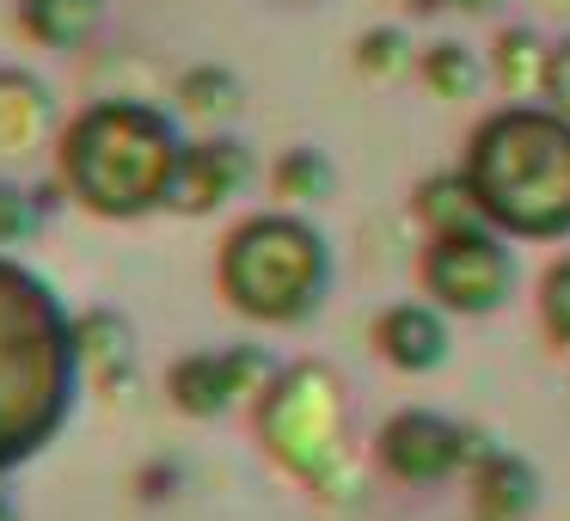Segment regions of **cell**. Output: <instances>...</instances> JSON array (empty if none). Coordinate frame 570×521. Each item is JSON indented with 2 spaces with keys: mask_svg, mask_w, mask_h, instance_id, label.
Instances as JSON below:
<instances>
[{
  "mask_svg": "<svg viewBox=\"0 0 570 521\" xmlns=\"http://www.w3.org/2000/svg\"><path fill=\"white\" fill-rule=\"evenodd\" d=\"M552 43L540 38L533 26H509V31H497V43H491V75H497V87L509 92V105H521V99H546V80H552Z\"/></svg>",
  "mask_w": 570,
  "mask_h": 521,
  "instance_id": "14",
  "label": "cell"
},
{
  "mask_svg": "<svg viewBox=\"0 0 570 521\" xmlns=\"http://www.w3.org/2000/svg\"><path fill=\"white\" fill-rule=\"evenodd\" d=\"M417 288L442 313L484 320V313H497L509 301V288H515V252H509L503 234L484 227V222L460 227V234H435V239H423Z\"/></svg>",
  "mask_w": 570,
  "mask_h": 521,
  "instance_id": "6",
  "label": "cell"
},
{
  "mask_svg": "<svg viewBox=\"0 0 570 521\" xmlns=\"http://www.w3.org/2000/svg\"><path fill=\"white\" fill-rule=\"evenodd\" d=\"M417 80L435 92V99H472L484 87V62L454 38H435L417 50Z\"/></svg>",
  "mask_w": 570,
  "mask_h": 521,
  "instance_id": "18",
  "label": "cell"
},
{
  "mask_svg": "<svg viewBox=\"0 0 570 521\" xmlns=\"http://www.w3.org/2000/svg\"><path fill=\"white\" fill-rule=\"evenodd\" d=\"M374 350H381L386 368L399 374H435L448 362V320L435 301H393V307L374 320Z\"/></svg>",
  "mask_w": 570,
  "mask_h": 521,
  "instance_id": "10",
  "label": "cell"
},
{
  "mask_svg": "<svg viewBox=\"0 0 570 521\" xmlns=\"http://www.w3.org/2000/svg\"><path fill=\"white\" fill-rule=\"evenodd\" d=\"M56 136L62 129H56L50 87L38 75H26V68H0V173L31 166Z\"/></svg>",
  "mask_w": 570,
  "mask_h": 521,
  "instance_id": "9",
  "label": "cell"
},
{
  "mask_svg": "<svg viewBox=\"0 0 570 521\" xmlns=\"http://www.w3.org/2000/svg\"><path fill=\"white\" fill-rule=\"evenodd\" d=\"M271 190L283 203H325L337 197V166L320 148H283L271 160Z\"/></svg>",
  "mask_w": 570,
  "mask_h": 521,
  "instance_id": "19",
  "label": "cell"
},
{
  "mask_svg": "<svg viewBox=\"0 0 570 521\" xmlns=\"http://www.w3.org/2000/svg\"><path fill=\"white\" fill-rule=\"evenodd\" d=\"M442 7H460V13H491L497 0H442Z\"/></svg>",
  "mask_w": 570,
  "mask_h": 521,
  "instance_id": "24",
  "label": "cell"
},
{
  "mask_svg": "<svg viewBox=\"0 0 570 521\" xmlns=\"http://www.w3.org/2000/svg\"><path fill=\"white\" fill-rule=\"evenodd\" d=\"M50 227V197L19 178H0V246H31Z\"/></svg>",
  "mask_w": 570,
  "mask_h": 521,
  "instance_id": "20",
  "label": "cell"
},
{
  "mask_svg": "<svg viewBox=\"0 0 570 521\" xmlns=\"http://www.w3.org/2000/svg\"><path fill=\"white\" fill-rule=\"evenodd\" d=\"M417 68V56H411V38L399 26H374L356 38V75L362 80H399Z\"/></svg>",
  "mask_w": 570,
  "mask_h": 521,
  "instance_id": "21",
  "label": "cell"
},
{
  "mask_svg": "<svg viewBox=\"0 0 570 521\" xmlns=\"http://www.w3.org/2000/svg\"><path fill=\"white\" fill-rule=\"evenodd\" d=\"M173 99H178V111L197 117V124H234V117L246 111V87H239V75L234 68H215V62L185 68L178 87H173Z\"/></svg>",
  "mask_w": 570,
  "mask_h": 521,
  "instance_id": "16",
  "label": "cell"
},
{
  "mask_svg": "<svg viewBox=\"0 0 570 521\" xmlns=\"http://www.w3.org/2000/svg\"><path fill=\"white\" fill-rule=\"evenodd\" d=\"M540 503V472L509 448H479L472 460V521H528Z\"/></svg>",
  "mask_w": 570,
  "mask_h": 521,
  "instance_id": "11",
  "label": "cell"
},
{
  "mask_svg": "<svg viewBox=\"0 0 570 521\" xmlns=\"http://www.w3.org/2000/svg\"><path fill=\"white\" fill-rule=\"evenodd\" d=\"M0 521H26V515L13 509V497H7V491H0Z\"/></svg>",
  "mask_w": 570,
  "mask_h": 521,
  "instance_id": "25",
  "label": "cell"
},
{
  "mask_svg": "<svg viewBox=\"0 0 570 521\" xmlns=\"http://www.w3.org/2000/svg\"><path fill=\"white\" fill-rule=\"evenodd\" d=\"M80 381L75 313L38 271L0 252V472L26 466L62 430Z\"/></svg>",
  "mask_w": 570,
  "mask_h": 521,
  "instance_id": "1",
  "label": "cell"
},
{
  "mask_svg": "<svg viewBox=\"0 0 570 521\" xmlns=\"http://www.w3.org/2000/svg\"><path fill=\"white\" fill-rule=\"evenodd\" d=\"M479 448L484 435H472L466 423L442 417V411H393L374 430V466L399 484H448L479 460Z\"/></svg>",
  "mask_w": 570,
  "mask_h": 521,
  "instance_id": "7",
  "label": "cell"
},
{
  "mask_svg": "<svg viewBox=\"0 0 570 521\" xmlns=\"http://www.w3.org/2000/svg\"><path fill=\"white\" fill-rule=\"evenodd\" d=\"M215 288L227 295V307L258 325H301L325 307L332 246L301 215L258 209L227 227L222 258H215Z\"/></svg>",
  "mask_w": 570,
  "mask_h": 521,
  "instance_id": "4",
  "label": "cell"
},
{
  "mask_svg": "<svg viewBox=\"0 0 570 521\" xmlns=\"http://www.w3.org/2000/svg\"><path fill=\"white\" fill-rule=\"evenodd\" d=\"M185 160V136L160 105L92 99L56 136V178L87 215L141 222L173 203V178Z\"/></svg>",
  "mask_w": 570,
  "mask_h": 521,
  "instance_id": "2",
  "label": "cell"
},
{
  "mask_svg": "<svg viewBox=\"0 0 570 521\" xmlns=\"http://www.w3.org/2000/svg\"><path fill=\"white\" fill-rule=\"evenodd\" d=\"M411 215L423 222V234H460V227H479V203H472L466 178L460 173H430L411 190Z\"/></svg>",
  "mask_w": 570,
  "mask_h": 521,
  "instance_id": "17",
  "label": "cell"
},
{
  "mask_svg": "<svg viewBox=\"0 0 570 521\" xmlns=\"http://www.w3.org/2000/svg\"><path fill=\"white\" fill-rule=\"evenodd\" d=\"M246 185H252V154L239 148L234 136H203V141H185V160H178L173 203H166V209L209 215V209H222V203H234Z\"/></svg>",
  "mask_w": 570,
  "mask_h": 521,
  "instance_id": "8",
  "label": "cell"
},
{
  "mask_svg": "<svg viewBox=\"0 0 570 521\" xmlns=\"http://www.w3.org/2000/svg\"><path fill=\"white\" fill-rule=\"evenodd\" d=\"M399 7H411V13H435L442 0H399Z\"/></svg>",
  "mask_w": 570,
  "mask_h": 521,
  "instance_id": "26",
  "label": "cell"
},
{
  "mask_svg": "<svg viewBox=\"0 0 570 521\" xmlns=\"http://www.w3.org/2000/svg\"><path fill=\"white\" fill-rule=\"evenodd\" d=\"M540 325H546V337H552L558 350H570V258H558V264H546V276H540Z\"/></svg>",
  "mask_w": 570,
  "mask_h": 521,
  "instance_id": "22",
  "label": "cell"
},
{
  "mask_svg": "<svg viewBox=\"0 0 570 521\" xmlns=\"http://www.w3.org/2000/svg\"><path fill=\"white\" fill-rule=\"evenodd\" d=\"M105 26V0H19V31L43 50H80Z\"/></svg>",
  "mask_w": 570,
  "mask_h": 521,
  "instance_id": "15",
  "label": "cell"
},
{
  "mask_svg": "<svg viewBox=\"0 0 570 521\" xmlns=\"http://www.w3.org/2000/svg\"><path fill=\"white\" fill-rule=\"evenodd\" d=\"M75 344H80V374L105 393L136 381V332H129L124 313L111 307H87L75 313Z\"/></svg>",
  "mask_w": 570,
  "mask_h": 521,
  "instance_id": "12",
  "label": "cell"
},
{
  "mask_svg": "<svg viewBox=\"0 0 570 521\" xmlns=\"http://www.w3.org/2000/svg\"><path fill=\"white\" fill-rule=\"evenodd\" d=\"M546 105H552L558 117H570V43H558V56H552V80H546Z\"/></svg>",
  "mask_w": 570,
  "mask_h": 521,
  "instance_id": "23",
  "label": "cell"
},
{
  "mask_svg": "<svg viewBox=\"0 0 570 521\" xmlns=\"http://www.w3.org/2000/svg\"><path fill=\"white\" fill-rule=\"evenodd\" d=\"M264 454L301 479L320 503L344 509L362 491V466L344 442V381L325 362H288L271 381V393L252 405Z\"/></svg>",
  "mask_w": 570,
  "mask_h": 521,
  "instance_id": "5",
  "label": "cell"
},
{
  "mask_svg": "<svg viewBox=\"0 0 570 521\" xmlns=\"http://www.w3.org/2000/svg\"><path fill=\"white\" fill-rule=\"evenodd\" d=\"M166 399L185 417H222L227 405H239V381H234L227 350H190V356H178L173 374H166Z\"/></svg>",
  "mask_w": 570,
  "mask_h": 521,
  "instance_id": "13",
  "label": "cell"
},
{
  "mask_svg": "<svg viewBox=\"0 0 570 521\" xmlns=\"http://www.w3.org/2000/svg\"><path fill=\"white\" fill-rule=\"evenodd\" d=\"M479 222L509 239L570 234V117L552 105H503L479 117L460 160Z\"/></svg>",
  "mask_w": 570,
  "mask_h": 521,
  "instance_id": "3",
  "label": "cell"
}]
</instances>
